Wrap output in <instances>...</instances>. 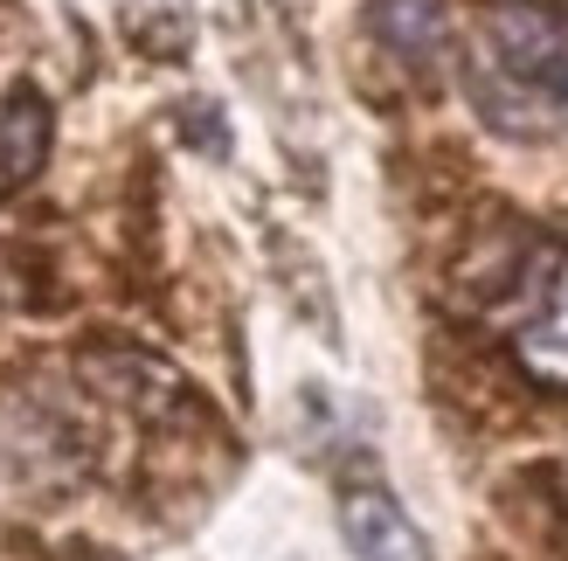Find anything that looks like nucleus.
Listing matches in <instances>:
<instances>
[{"mask_svg": "<svg viewBox=\"0 0 568 561\" xmlns=\"http://www.w3.org/2000/svg\"><path fill=\"white\" fill-rule=\"evenodd\" d=\"M514 354L534 381L568 388V249H555L548 271L534 277V305L514 333Z\"/></svg>", "mask_w": 568, "mask_h": 561, "instance_id": "nucleus-2", "label": "nucleus"}, {"mask_svg": "<svg viewBox=\"0 0 568 561\" xmlns=\"http://www.w3.org/2000/svg\"><path fill=\"white\" fill-rule=\"evenodd\" d=\"M465 91L486 125L548 139L568 125V21L548 0H493L465 55Z\"/></svg>", "mask_w": 568, "mask_h": 561, "instance_id": "nucleus-1", "label": "nucleus"}, {"mask_svg": "<svg viewBox=\"0 0 568 561\" xmlns=\"http://www.w3.org/2000/svg\"><path fill=\"white\" fill-rule=\"evenodd\" d=\"M42 160H49V104L42 91H14L0 104V202L36 181Z\"/></svg>", "mask_w": 568, "mask_h": 561, "instance_id": "nucleus-5", "label": "nucleus"}, {"mask_svg": "<svg viewBox=\"0 0 568 561\" xmlns=\"http://www.w3.org/2000/svg\"><path fill=\"white\" fill-rule=\"evenodd\" d=\"M339 534H347V548L361 561H430L423 534L388 492H354L347 507H339Z\"/></svg>", "mask_w": 568, "mask_h": 561, "instance_id": "nucleus-3", "label": "nucleus"}, {"mask_svg": "<svg viewBox=\"0 0 568 561\" xmlns=\"http://www.w3.org/2000/svg\"><path fill=\"white\" fill-rule=\"evenodd\" d=\"M375 35L403 55L409 70H437L444 55H450V35H458V28H450V8L444 0H375Z\"/></svg>", "mask_w": 568, "mask_h": 561, "instance_id": "nucleus-4", "label": "nucleus"}]
</instances>
